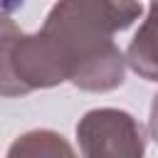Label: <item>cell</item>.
Returning <instances> with one entry per match:
<instances>
[{
  "label": "cell",
  "instance_id": "cell-5",
  "mask_svg": "<svg viewBox=\"0 0 158 158\" xmlns=\"http://www.w3.org/2000/svg\"><path fill=\"white\" fill-rule=\"evenodd\" d=\"M151 133L158 143V94L153 96V106H151Z\"/></svg>",
  "mask_w": 158,
  "mask_h": 158
},
{
  "label": "cell",
  "instance_id": "cell-6",
  "mask_svg": "<svg viewBox=\"0 0 158 158\" xmlns=\"http://www.w3.org/2000/svg\"><path fill=\"white\" fill-rule=\"evenodd\" d=\"M15 27H17V25H15V22L0 10V35H2V32H10V30H15Z\"/></svg>",
  "mask_w": 158,
  "mask_h": 158
},
{
  "label": "cell",
  "instance_id": "cell-4",
  "mask_svg": "<svg viewBox=\"0 0 158 158\" xmlns=\"http://www.w3.org/2000/svg\"><path fill=\"white\" fill-rule=\"evenodd\" d=\"M59 153L72 156L74 148L54 131H30V133L20 136L7 151V156H12V158L15 156H59Z\"/></svg>",
  "mask_w": 158,
  "mask_h": 158
},
{
  "label": "cell",
  "instance_id": "cell-1",
  "mask_svg": "<svg viewBox=\"0 0 158 158\" xmlns=\"http://www.w3.org/2000/svg\"><path fill=\"white\" fill-rule=\"evenodd\" d=\"M143 7L138 0H59L35 35L12 42V74L22 96L72 81L81 91H111L123 84L126 54L114 42Z\"/></svg>",
  "mask_w": 158,
  "mask_h": 158
},
{
  "label": "cell",
  "instance_id": "cell-3",
  "mask_svg": "<svg viewBox=\"0 0 158 158\" xmlns=\"http://www.w3.org/2000/svg\"><path fill=\"white\" fill-rule=\"evenodd\" d=\"M126 64L141 79L158 81V0H151L148 15L128 44Z\"/></svg>",
  "mask_w": 158,
  "mask_h": 158
},
{
  "label": "cell",
  "instance_id": "cell-2",
  "mask_svg": "<svg viewBox=\"0 0 158 158\" xmlns=\"http://www.w3.org/2000/svg\"><path fill=\"white\" fill-rule=\"evenodd\" d=\"M79 151L86 158H141L146 153L143 126L121 109H91L77 123Z\"/></svg>",
  "mask_w": 158,
  "mask_h": 158
}]
</instances>
